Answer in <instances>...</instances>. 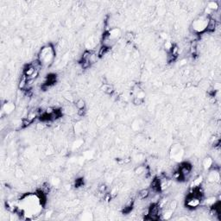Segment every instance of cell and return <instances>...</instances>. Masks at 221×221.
I'll return each mask as SVG.
<instances>
[{"label": "cell", "mask_w": 221, "mask_h": 221, "mask_svg": "<svg viewBox=\"0 0 221 221\" xmlns=\"http://www.w3.org/2000/svg\"><path fill=\"white\" fill-rule=\"evenodd\" d=\"M55 56V51L52 46L43 47L39 52L38 59L43 67H49L53 63Z\"/></svg>", "instance_id": "1"}, {"label": "cell", "mask_w": 221, "mask_h": 221, "mask_svg": "<svg viewBox=\"0 0 221 221\" xmlns=\"http://www.w3.org/2000/svg\"><path fill=\"white\" fill-rule=\"evenodd\" d=\"M219 24L215 19L213 18H209L208 20V23L206 24V28H205V31H207L208 33H213L214 31H216V30L219 28Z\"/></svg>", "instance_id": "2"}, {"label": "cell", "mask_w": 221, "mask_h": 221, "mask_svg": "<svg viewBox=\"0 0 221 221\" xmlns=\"http://www.w3.org/2000/svg\"><path fill=\"white\" fill-rule=\"evenodd\" d=\"M15 110V105L10 102H6L4 104H2V112L5 114H10Z\"/></svg>", "instance_id": "3"}, {"label": "cell", "mask_w": 221, "mask_h": 221, "mask_svg": "<svg viewBox=\"0 0 221 221\" xmlns=\"http://www.w3.org/2000/svg\"><path fill=\"white\" fill-rule=\"evenodd\" d=\"M101 90L103 91L107 95H112L115 92V89L113 87L112 85H110V84H103V86H101Z\"/></svg>", "instance_id": "4"}, {"label": "cell", "mask_w": 221, "mask_h": 221, "mask_svg": "<svg viewBox=\"0 0 221 221\" xmlns=\"http://www.w3.org/2000/svg\"><path fill=\"white\" fill-rule=\"evenodd\" d=\"M213 158L210 157V156H207V157H205V159L203 160V162H202V167H203V169L205 170H210L211 168L213 167Z\"/></svg>", "instance_id": "5"}, {"label": "cell", "mask_w": 221, "mask_h": 221, "mask_svg": "<svg viewBox=\"0 0 221 221\" xmlns=\"http://www.w3.org/2000/svg\"><path fill=\"white\" fill-rule=\"evenodd\" d=\"M150 195V190L148 188H143L140 190L137 194V197L139 200H146Z\"/></svg>", "instance_id": "6"}, {"label": "cell", "mask_w": 221, "mask_h": 221, "mask_svg": "<svg viewBox=\"0 0 221 221\" xmlns=\"http://www.w3.org/2000/svg\"><path fill=\"white\" fill-rule=\"evenodd\" d=\"M202 182H203V176H202V175H198L196 178L192 181V183H191V185H190V188H198V187L201 186Z\"/></svg>", "instance_id": "7"}, {"label": "cell", "mask_w": 221, "mask_h": 221, "mask_svg": "<svg viewBox=\"0 0 221 221\" xmlns=\"http://www.w3.org/2000/svg\"><path fill=\"white\" fill-rule=\"evenodd\" d=\"M27 81H28L27 76H25L24 74H22V76L20 77L19 82H18V88L20 90H25V88L27 86Z\"/></svg>", "instance_id": "8"}, {"label": "cell", "mask_w": 221, "mask_h": 221, "mask_svg": "<svg viewBox=\"0 0 221 221\" xmlns=\"http://www.w3.org/2000/svg\"><path fill=\"white\" fill-rule=\"evenodd\" d=\"M135 174L138 176H142L145 174H147V168L143 165H141V166H138L134 170Z\"/></svg>", "instance_id": "9"}, {"label": "cell", "mask_w": 221, "mask_h": 221, "mask_svg": "<svg viewBox=\"0 0 221 221\" xmlns=\"http://www.w3.org/2000/svg\"><path fill=\"white\" fill-rule=\"evenodd\" d=\"M74 106L77 108V110H81V109H86V102L83 98H79L75 101Z\"/></svg>", "instance_id": "10"}, {"label": "cell", "mask_w": 221, "mask_h": 221, "mask_svg": "<svg viewBox=\"0 0 221 221\" xmlns=\"http://www.w3.org/2000/svg\"><path fill=\"white\" fill-rule=\"evenodd\" d=\"M109 50H110V48H108L107 46H105V45H102V46L98 49V57H103L104 55H106Z\"/></svg>", "instance_id": "11"}, {"label": "cell", "mask_w": 221, "mask_h": 221, "mask_svg": "<svg viewBox=\"0 0 221 221\" xmlns=\"http://www.w3.org/2000/svg\"><path fill=\"white\" fill-rule=\"evenodd\" d=\"M207 9L210 10L211 11H217L219 10V4L217 2H209L208 4H207Z\"/></svg>", "instance_id": "12"}, {"label": "cell", "mask_w": 221, "mask_h": 221, "mask_svg": "<svg viewBox=\"0 0 221 221\" xmlns=\"http://www.w3.org/2000/svg\"><path fill=\"white\" fill-rule=\"evenodd\" d=\"M124 38H125V41H128V42H130V43H131V42H133V41H134V39H135V35H133L132 33L129 32V33H127V34L125 35Z\"/></svg>", "instance_id": "13"}, {"label": "cell", "mask_w": 221, "mask_h": 221, "mask_svg": "<svg viewBox=\"0 0 221 221\" xmlns=\"http://www.w3.org/2000/svg\"><path fill=\"white\" fill-rule=\"evenodd\" d=\"M143 100L144 99H142V98H137V97H136V96H134V98H133V104L134 105H136V106H140V105H142L143 103Z\"/></svg>", "instance_id": "14"}, {"label": "cell", "mask_w": 221, "mask_h": 221, "mask_svg": "<svg viewBox=\"0 0 221 221\" xmlns=\"http://www.w3.org/2000/svg\"><path fill=\"white\" fill-rule=\"evenodd\" d=\"M77 116L83 118L86 114V109H81V110H77Z\"/></svg>", "instance_id": "15"}]
</instances>
